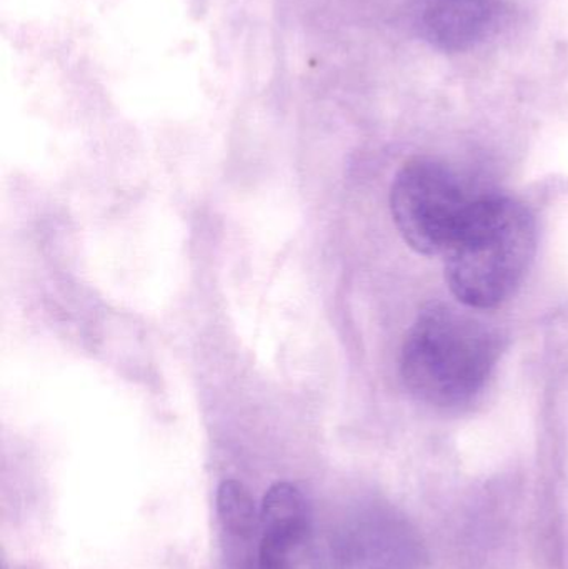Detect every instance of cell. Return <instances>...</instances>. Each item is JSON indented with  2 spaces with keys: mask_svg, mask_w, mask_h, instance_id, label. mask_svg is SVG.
Returning a JSON list of instances; mask_svg holds the SVG:
<instances>
[{
  "mask_svg": "<svg viewBox=\"0 0 568 569\" xmlns=\"http://www.w3.org/2000/svg\"><path fill=\"white\" fill-rule=\"evenodd\" d=\"M536 243V222L522 203L482 193L444 253L450 290L466 307H497L522 282Z\"/></svg>",
  "mask_w": 568,
  "mask_h": 569,
  "instance_id": "obj_1",
  "label": "cell"
},
{
  "mask_svg": "<svg viewBox=\"0 0 568 569\" xmlns=\"http://www.w3.org/2000/svg\"><path fill=\"white\" fill-rule=\"evenodd\" d=\"M497 357L499 341L482 321L447 305H432L407 335L400 370L419 400L459 407L480 393Z\"/></svg>",
  "mask_w": 568,
  "mask_h": 569,
  "instance_id": "obj_2",
  "label": "cell"
},
{
  "mask_svg": "<svg viewBox=\"0 0 568 569\" xmlns=\"http://www.w3.org/2000/svg\"><path fill=\"white\" fill-rule=\"evenodd\" d=\"M480 196L446 163L416 159L397 173L390 209L400 236L413 250L444 256Z\"/></svg>",
  "mask_w": 568,
  "mask_h": 569,
  "instance_id": "obj_3",
  "label": "cell"
},
{
  "mask_svg": "<svg viewBox=\"0 0 568 569\" xmlns=\"http://www.w3.org/2000/svg\"><path fill=\"white\" fill-rule=\"evenodd\" d=\"M306 497L290 483L267 491L260 508L257 553L243 569H313Z\"/></svg>",
  "mask_w": 568,
  "mask_h": 569,
  "instance_id": "obj_4",
  "label": "cell"
},
{
  "mask_svg": "<svg viewBox=\"0 0 568 569\" xmlns=\"http://www.w3.org/2000/svg\"><path fill=\"white\" fill-rule=\"evenodd\" d=\"M500 12V0H432L420 22L432 46L459 52L489 36Z\"/></svg>",
  "mask_w": 568,
  "mask_h": 569,
  "instance_id": "obj_5",
  "label": "cell"
},
{
  "mask_svg": "<svg viewBox=\"0 0 568 569\" xmlns=\"http://www.w3.org/2000/svg\"><path fill=\"white\" fill-rule=\"evenodd\" d=\"M337 560L339 569H412V543L396 525L373 521L346 535Z\"/></svg>",
  "mask_w": 568,
  "mask_h": 569,
  "instance_id": "obj_6",
  "label": "cell"
},
{
  "mask_svg": "<svg viewBox=\"0 0 568 569\" xmlns=\"http://www.w3.org/2000/svg\"><path fill=\"white\" fill-rule=\"evenodd\" d=\"M220 525L232 541L259 538L260 513L247 488L239 481H223L217 493Z\"/></svg>",
  "mask_w": 568,
  "mask_h": 569,
  "instance_id": "obj_7",
  "label": "cell"
}]
</instances>
